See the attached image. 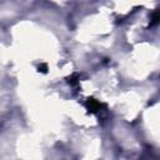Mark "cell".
I'll list each match as a JSON object with an SVG mask.
<instances>
[{
    "mask_svg": "<svg viewBox=\"0 0 160 160\" xmlns=\"http://www.w3.org/2000/svg\"><path fill=\"white\" fill-rule=\"evenodd\" d=\"M86 109L90 111V112H96V111H99L100 110V108H101V104L98 101V100H95V99H92V98H89L88 100H86Z\"/></svg>",
    "mask_w": 160,
    "mask_h": 160,
    "instance_id": "1",
    "label": "cell"
},
{
    "mask_svg": "<svg viewBox=\"0 0 160 160\" xmlns=\"http://www.w3.org/2000/svg\"><path fill=\"white\" fill-rule=\"evenodd\" d=\"M160 21V9L159 10H156V11H154L152 14H151V18H150V26H154V25H156L158 22Z\"/></svg>",
    "mask_w": 160,
    "mask_h": 160,
    "instance_id": "2",
    "label": "cell"
},
{
    "mask_svg": "<svg viewBox=\"0 0 160 160\" xmlns=\"http://www.w3.org/2000/svg\"><path fill=\"white\" fill-rule=\"evenodd\" d=\"M38 69H39V71H41V72H44V74L48 71V66H46V64H41V65H39Z\"/></svg>",
    "mask_w": 160,
    "mask_h": 160,
    "instance_id": "3",
    "label": "cell"
}]
</instances>
